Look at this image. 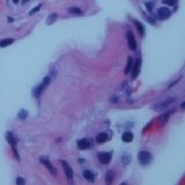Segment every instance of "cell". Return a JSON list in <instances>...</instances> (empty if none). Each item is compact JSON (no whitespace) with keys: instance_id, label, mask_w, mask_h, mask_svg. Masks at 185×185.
I'll use <instances>...</instances> for the list:
<instances>
[{"instance_id":"obj_17","label":"cell","mask_w":185,"mask_h":185,"mask_svg":"<svg viewBox=\"0 0 185 185\" xmlns=\"http://www.w3.org/2000/svg\"><path fill=\"white\" fill-rule=\"evenodd\" d=\"M28 116V110L26 109H21L18 113V117L21 119V121H25Z\"/></svg>"},{"instance_id":"obj_10","label":"cell","mask_w":185,"mask_h":185,"mask_svg":"<svg viewBox=\"0 0 185 185\" xmlns=\"http://www.w3.org/2000/svg\"><path fill=\"white\" fill-rule=\"evenodd\" d=\"M175 100H176V99H175V98H169V99H167V100L165 101V102L160 103V104H157V106L154 107V109H157V110H160V109H163V108L167 107L169 104H171V103L175 102Z\"/></svg>"},{"instance_id":"obj_28","label":"cell","mask_w":185,"mask_h":185,"mask_svg":"<svg viewBox=\"0 0 185 185\" xmlns=\"http://www.w3.org/2000/svg\"><path fill=\"white\" fill-rule=\"evenodd\" d=\"M121 185H127V184H126V183H122Z\"/></svg>"},{"instance_id":"obj_11","label":"cell","mask_w":185,"mask_h":185,"mask_svg":"<svg viewBox=\"0 0 185 185\" xmlns=\"http://www.w3.org/2000/svg\"><path fill=\"white\" fill-rule=\"evenodd\" d=\"M107 140H108V135L105 133H100V134H98L97 137H96V141H97V143H99V144L105 143Z\"/></svg>"},{"instance_id":"obj_2","label":"cell","mask_w":185,"mask_h":185,"mask_svg":"<svg viewBox=\"0 0 185 185\" xmlns=\"http://www.w3.org/2000/svg\"><path fill=\"white\" fill-rule=\"evenodd\" d=\"M138 160L141 165L146 166L151 162V154L148 151H140L138 154Z\"/></svg>"},{"instance_id":"obj_7","label":"cell","mask_w":185,"mask_h":185,"mask_svg":"<svg viewBox=\"0 0 185 185\" xmlns=\"http://www.w3.org/2000/svg\"><path fill=\"white\" fill-rule=\"evenodd\" d=\"M39 160H40V163H41L42 165H44L45 167H46L47 169L49 170V172L52 173V174L54 175V176H56V175H57L56 169H55L54 166L50 164V162H49V160H46V158H45V157H40V158H39Z\"/></svg>"},{"instance_id":"obj_16","label":"cell","mask_w":185,"mask_h":185,"mask_svg":"<svg viewBox=\"0 0 185 185\" xmlns=\"http://www.w3.org/2000/svg\"><path fill=\"white\" fill-rule=\"evenodd\" d=\"M128 65H127V68L126 70H124V73L126 74H129L130 72H131L132 70H133V59H132V57H129L128 58V63H127Z\"/></svg>"},{"instance_id":"obj_8","label":"cell","mask_w":185,"mask_h":185,"mask_svg":"<svg viewBox=\"0 0 185 185\" xmlns=\"http://www.w3.org/2000/svg\"><path fill=\"white\" fill-rule=\"evenodd\" d=\"M140 67H141V60L137 59L135 65L133 67V70H132V78H136L138 76V74L140 73Z\"/></svg>"},{"instance_id":"obj_24","label":"cell","mask_w":185,"mask_h":185,"mask_svg":"<svg viewBox=\"0 0 185 185\" xmlns=\"http://www.w3.org/2000/svg\"><path fill=\"white\" fill-rule=\"evenodd\" d=\"M40 8H41V4H39V5H37V6H36L34 9H32V10L30 11V16H32V14H34L35 13H37V11L39 10Z\"/></svg>"},{"instance_id":"obj_6","label":"cell","mask_w":185,"mask_h":185,"mask_svg":"<svg viewBox=\"0 0 185 185\" xmlns=\"http://www.w3.org/2000/svg\"><path fill=\"white\" fill-rule=\"evenodd\" d=\"M127 37H128V44H129L130 49L135 50L137 49V43H136V39H135V36H134L133 32L129 31L128 34H127Z\"/></svg>"},{"instance_id":"obj_4","label":"cell","mask_w":185,"mask_h":185,"mask_svg":"<svg viewBox=\"0 0 185 185\" xmlns=\"http://www.w3.org/2000/svg\"><path fill=\"white\" fill-rule=\"evenodd\" d=\"M98 158H99L101 164L107 165V164H109L110 160H111V153L110 152H100V153H98Z\"/></svg>"},{"instance_id":"obj_26","label":"cell","mask_w":185,"mask_h":185,"mask_svg":"<svg viewBox=\"0 0 185 185\" xmlns=\"http://www.w3.org/2000/svg\"><path fill=\"white\" fill-rule=\"evenodd\" d=\"M163 3H165V4H170V5H173V4H175V1H168V0H165V1H163Z\"/></svg>"},{"instance_id":"obj_5","label":"cell","mask_w":185,"mask_h":185,"mask_svg":"<svg viewBox=\"0 0 185 185\" xmlns=\"http://www.w3.org/2000/svg\"><path fill=\"white\" fill-rule=\"evenodd\" d=\"M62 165H63V168H64V171H65V174H66L67 179H68V181L71 183L72 179H73V171H72L70 166L67 164L66 162H64V160L62 162Z\"/></svg>"},{"instance_id":"obj_21","label":"cell","mask_w":185,"mask_h":185,"mask_svg":"<svg viewBox=\"0 0 185 185\" xmlns=\"http://www.w3.org/2000/svg\"><path fill=\"white\" fill-rule=\"evenodd\" d=\"M135 25L137 26V29H138V32L140 33L141 35H144V27L141 23H139L138 21H135Z\"/></svg>"},{"instance_id":"obj_22","label":"cell","mask_w":185,"mask_h":185,"mask_svg":"<svg viewBox=\"0 0 185 185\" xmlns=\"http://www.w3.org/2000/svg\"><path fill=\"white\" fill-rule=\"evenodd\" d=\"M68 11L70 13H73V14H80L81 13V10L77 7H70V8L68 9Z\"/></svg>"},{"instance_id":"obj_1","label":"cell","mask_w":185,"mask_h":185,"mask_svg":"<svg viewBox=\"0 0 185 185\" xmlns=\"http://www.w3.org/2000/svg\"><path fill=\"white\" fill-rule=\"evenodd\" d=\"M50 82V78L49 77V76H46V77H44V79H43L42 83L41 85H39L38 86H36V88L33 90V95H34L35 98H39L40 94L42 93V91L44 90V88H46L47 85Z\"/></svg>"},{"instance_id":"obj_15","label":"cell","mask_w":185,"mask_h":185,"mask_svg":"<svg viewBox=\"0 0 185 185\" xmlns=\"http://www.w3.org/2000/svg\"><path fill=\"white\" fill-rule=\"evenodd\" d=\"M82 175H83V177L88 180V181L93 182L94 180H95V175H94L91 171H88V170H86V171H85L82 173Z\"/></svg>"},{"instance_id":"obj_20","label":"cell","mask_w":185,"mask_h":185,"mask_svg":"<svg viewBox=\"0 0 185 185\" xmlns=\"http://www.w3.org/2000/svg\"><path fill=\"white\" fill-rule=\"evenodd\" d=\"M13 42V38H8V39H3L1 42H0V46L1 47H5L6 45H9Z\"/></svg>"},{"instance_id":"obj_3","label":"cell","mask_w":185,"mask_h":185,"mask_svg":"<svg viewBox=\"0 0 185 185\" xmlns=\"http://www.w3.org/2000/svg\"><path fill=\"white\" fill-rule=\"evenodd\" d=\"M170 16H171V10L168 7H160L157 10V18L162 21L167 20L168 18H170Z\"/></svg>"},{"instance_id":"obj_23","label":"cell","mask_w":185,"mask_h":185,"mask_svg":"<svg viewBox=\"0 0 185 185\" xmlns=\"http://www.w3.org/2000/svg\"><path fill=\"white\" fill-rule=\"evenodd\" d=\"M16 185H25L26 181H25V179H23L22 177H18V178L16 179Z\"/></svg>"},{"instance_id":"obj_18","label":"cell","mask_w":185,"mask_h":185,"mask_svg":"<svg viewBox=\"0 0 185 185\" xmlns=\"http://www.w3.org/2000/svg\"><path fill=\"white\" fill-rule=\"evenodd\" d=\"M172 112H174V111H169V112H167V113L160 115V124H165L166 122L168 121V118H169V116H170V115H171Z\"/></svg>"},{"instance_id":"obj_9","label":"cell","mask_w":185,"mask_h":185,"mask_svg":"<svg viewBox=\"0 0 185 185\" xmlns=\"http://www.w3.org/2000/svg\"><path fill=\"white\" fill-rule=\"evenodd\" d=\"M92 142L88 140V139H81V140H78L77 141V146H78V149L80 150H85V149H88V147L91 146Z\"/></svg>"},{"instance_id":"obj_12","label":"cell","mask_w":185,"mask_h":185,"mask_svg":"<svg viewBox=\"0 0 185 185\" xmlns=\"http://www.w3.org/2000/svg\"><path fill=\"white\" fill-rule=\"evenodd\" d=\"M6 140L7 142L11 145V148L13 147H16V139L14 138L13 134L10 133V132H8V133H6Z\"/></svg>"},{"instance_id":"obj_13","label":"cell","mask_w":185,"mask_h":185,"mask_svg":"<svg viewBox=\"0 0 185 185\" xmlns=\"http://www.w3.org/2000/svg\"><path fill=\"white\" fill-rule=\"evenodd\" d=\"M121 139H122V141H124V142L130 143V142H132V141H133L134 135L131 133V132H126V133H124V135H122Z\"/></svg>"},{"instance_id":"obj_14","label":"cell","mask_w":185,"mask_h":185,"mask_svg":"<svg viewBox=\"0 0 185 185\" xmlns=\"http://www.w3.org/2000/svg\"><path fill=\"white\" fill-rule=\"evenodd\" d=\"M114 172L112 171V170H109V171L107 172L106 174V182H107V185H110L112 183V181H113L114 179Z\"/></svg>"},{"instance_id":"obj_25","label":"cell","mask_w":185,"mask_h":185,"mask_svg":"<svg viewBox=\"0 0 185 185\" xmlns=\"http://www.w3.org/2000/svg\"><path fill=\"white\" fill-rule=\"evenodd\" d=\"M146 8L148 11H151L153 9V3L152 2H146Z\"/></svg>"},{"instance_id":"obj_27","label":"cell","mask_w":185,"mask_h":185,"mask_svg":"<svg viewBox=\"0 0 185 185\" xmlns=\"http://www.w3.org/2000/svg\"><path fill=\"white\" fill-rule=\"evenodd\" d=\"M181 108H182V109H185V102H183L181 104Z\"/></svg>"},{"instance_id":"obj_19","label":"cell","mask_w":185,"mask_h":185,"mask_svg":"<svg viewBox=\"0 0 185 185\" xmlns=\"http://www.w3.org/2000/svg\"><path fill=\"white\" fill-rule=\"evenodd\" d=\"M57 18H58L57 13H52V14H49V18H47V20H46V24H47V25H52V24H54V23H55V21L57 20Z\"/></svg>"}]
</instances>
